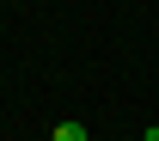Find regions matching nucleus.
Returning a JSON list of instances; mask_svg holds the SVG:
<instances>
[{"label": "nucleus", "instance_id": "1", "mask_svg": "<svg viewBox=\"0 0 159 141\" xmlns=\"http://www.w3.org/2000/svg\"><path fill=\"white\" fill-rule=\"evenodd\" d=\"M55 141H92V135H86V123H55Z\"/></svg>", "mask_w": 159, "mask_h": 141}]
</instances>
